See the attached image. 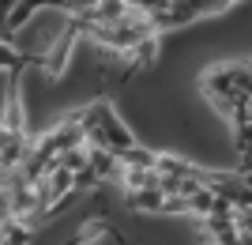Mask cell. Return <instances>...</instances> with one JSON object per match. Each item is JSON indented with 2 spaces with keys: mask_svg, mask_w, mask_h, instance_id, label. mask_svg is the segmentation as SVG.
<instances>
[{
  "mask_svg": "<svg viewBox=\"0 0 252 245\" xmlns=\"http://www.w3.org/2000/svg\"><path fill=\"white\" fill-rule=\"evenodd\" d=\"M203 95L222 117H233L241 106L252 102V61L249 64H215L200 79Z\"/></svg>",
  "mask_w": 252,
  "mask_h": 245,
  "instance_id": "1",
  "label": "cell"
},
{
  "mask_svg": "<svg viewBox=\"0 0 252 245\" xmlns=\"http://www.w3.org/2000/svg\"><path fill=\"white\" fill-rule=\"evenodd\" d=\"M79 125H83L87 143H91V147L113 151V155H121V151H128V147H136L132 128L117 117V109L109 106V102H91L87 109H79Z\"/></svg>",
  "mask_w": 252,
  "mask_h": 245,
  "instance_id": "2",
  "label": "cell"
},
{
  "mask_svg": "<svg viewBox=\"0 0 252 245\" xmlns=\"http://www.w3.org/2000/svg\"><path fill=\"white\" fill-rule=\"evenodd\" d=\"M230 4H237V0H169V8L162 15H151V27H155V34H169L207 19V15H219Z\"/></svg>",
  "mask_w": 252,
  "mask_h": 245,
  "instance_id": "3",
  "label": "cell"
},
{
  "mask_svg": "<svg viewBox=\"0 0 252 245\" xmlns=\"http://www.w3.org/2000/svg\"><path fill=\"white\" fill-rule=\"evenodd\" d=\"M230 128H233V151H237V159H249L252 155V102L241 106L230 117Z\"/></svg>",
  "mask_w": 252,
  "mask_h": 245,
  "instance_id": "4",
  "label": "cell"
},
{
  "mask_svg": "<svg viewBox=\"0 0 252 245\" xmlns=\"http://www.w3.org/2000/svg\"><path fill=\"white\" fill-rule=\"evenodd\" d=\"M128 208L139 215H162L166 208V192L162 189H132L128 192Z\"/></svg>",
  "mask_w": 252,
  "mask_h": 245,
  "instance_id": "5",
  "label": "cell"
},
{
  "mask_svg": "<svg viewBox=\"0 0 252 245\" xmlns=\"http://www.w3.org/2000/svg\"><path fill=\"white\" fill-rule=\"evenodd\" d=\"M31 238H34V230L27 226V219L4 215V245H27Z\"/></svg>",
  "mask_w": 252,
  "mask_h": 245,
  "instance_id": "6",
  "label": "cell"
}]
</instances>
